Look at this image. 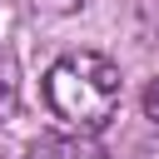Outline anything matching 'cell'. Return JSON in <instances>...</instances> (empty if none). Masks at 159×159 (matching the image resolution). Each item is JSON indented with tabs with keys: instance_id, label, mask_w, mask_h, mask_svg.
<instances>
[{
	"instance_id": "cell-1",
	"label": "cell",
	"mask_w": 159,
	"mask_h": 159,
	"mask_svg": "<svg viewBox=\"0 0 159 159\" xmlns=\"http://www.w3.org/2000/svg\"><path fill=\"white\" fill-rule=\"evenodd\" d=\"M119 65L99 50H70L45 70V104L75 134H99L119 114Z\"/></svg>"
},
{
	"instance_id": "cell-4",
	"label": "cell",
	"mask_w": 159,
	"mask_h": 159,
	"mask_svg": "<svg viewBox=\"0 0 159 159\" xmlns=\"http://www.w3.org/2000/svg\"><path fill=\"white\" fill-rule=\"evenodd\" d=\"M144 119H154L159 124V75L149 80V89H144Z\"/></svg>"
},
{
	"instance_id": "cell-2",
	"label": "cell",
	"mask_w": 159,
	"mask_h": 159,
	"mask_svg": "<svg viewBox=\"0 0 159 159\" xmlns=\"http://www.w3.org/2000/svg\"><path fill=\"white\" fill-rule=\"evenodd\" d=\"M25 159H104V149L94 144V134L65 129V134H40Z\"/></svg>"
},
{
	"instance_id": "cell-3",
	"label": "cell",
	"mask_w": 159,
	"mask_h": 159,
	"mask_svg": "<svg viewBox=\"0 0 159 159\" xmlns=\"http://www.w3.org/2000/svg\"><path fill=\"white\" fill-rule=\"evenodd\" d=\"M15 99H20V65L10 50H0V114H10Z\"/></svg>"
},
{
	"instance_id": "cell-5",
	"label": "cell",
	"mask_w": 159,
	"mask_h": 159,
	"mask_svg": "<svg viewBox=\"0 0 159 159\" xmlns=\"http://www.w3.org/2000/svg\"><path fill=\"white\" fill-rule=\"evenodd\" d=\"M144 159H159V144H149V149H144Z\"/></svg>"
}]
</instances>
